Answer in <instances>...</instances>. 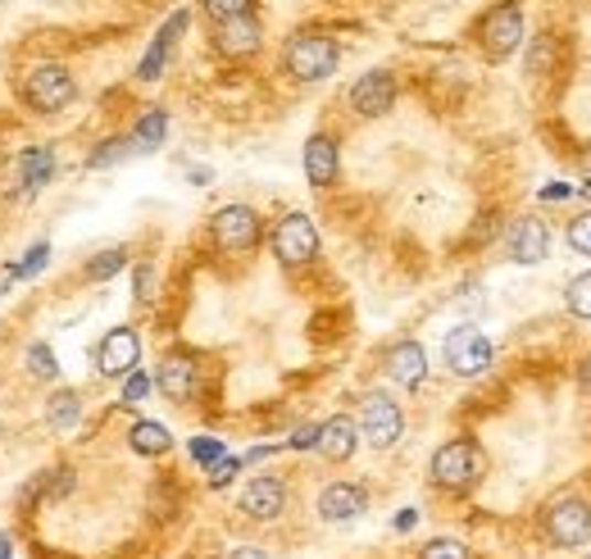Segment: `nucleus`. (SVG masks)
Listing matches in <instances>:
<instances>
[{
	"mask_svg": "<svg viewBox=\"0 0 591 559\" xmlns=\"http://www.w3.org/2000/svg\"><path fill=\"white\" fill-rule=\"evenodd\" d=\"M483 473H487L483 445L469 441V437H455L447 445H437L432 464H428V477L437 482L441 492H451V496H469L477 482H483Z\"/></svg>",
	"mask_w": 591,
	"mask_h": 559,
	"instance_id": "1",
	"label": "nucleus"
},
{
	"mask_svg": "<svg viewBox=\"0 0 591 559\" xmlns=\"http://www.w3.org/2000/svg\"><path fill=\"white\" fill-rule=\"evenodd\" d=\"M337 64H342V46L327 32H296L282 46V68L296 83H323L337 73Z\"/></svg>",
	"mask_w": 591,
	"mask_h": 559,
	"instance_id": "2",
	"label": "nucleus"
},
{
	"mask_svg": "<svg viewBox=\"0 0 591 559\" xmlns=\"http://www.w3.org/2000/svg\"><path fill=\"white\" fill-rule=\"evenodd\" d=\"M473 42L477 51H483L492 64L509 60L514 51L524 46V10H519V0H501V6H492L483 19L473 23Z\"/></svg>",
	"mask_w": 591,
	"mask_h": 559,
	"instance_id": "3",
	"label": "nucleus"
},
{
	"mask_svg": "<svg viewBox=\"0 0 591 559\" xmlns=\"http://www.w3.org/2000/svg\"><path fill=\"white\" fill-rule=\"evenodd\" d=\"M23 100L32 115H60L78 100V78L68 73V64H36L23 78Z\"/></svg>",
	"mask_w": 591,
	"mask_h": 559,
	"instance_id": "4",
	"label": "nucleus"
},
{
	"mask_svg": "<svg viewBox=\"0 0 591 559\" xmlns=\"http://www.w3.org/2000/svg\"><path fill=\"white\" fill-rule=\"evenodd\" d=\"M541 533L550 546H560V550H578L591 541V505L582 496H560V501H550L546 518H541Z\"/></svg>",
	"mask_w": 591,
	"mask_h": 559,
	"instance_id": "5",
	"label": "nucleus"
},
{
	"mask_svg": "<svg viewBox=\"0 0 591 559\" xmlns=\"http://www.w3.org/2000/svg\"><path fill=\"white\" fill-rule=\"evenodd\" d=\"M441 359H447V368L455 373V378H477V373L492 368V342L483 327L473 323H460L447 332V342H441Z\"/></svg>",
	"mask_w": 591,
	"mask_h": 559,
	"instance_id": "6",
	"label": "nucleus"
},
{
	"mask_svg": "<svg viewBox=\"0 0 591 559\" xmlns=\"http://www.w3.org/2000/svg\"><path fill=\"white\" fill-rule=\"evenodd\" d=\"M209 237H214V246L224 255H246V250L260 246L265 223H260V214H255L250 205H224L209 218Z\"/></svg>",
	"mask_w": 591,
	"mask_h": 559,
	"instance_id": "7",
	"label": "nucleus"
},
{
	"mask_svg": "<svg viewBox=\"0 0 591 559\" xmlns=\"http://www.w3.org/2000/svg\"><path fill=\"white\" fill-rule=\"evenodd\" d=\"M269 246H273V255H278L282 269L310 265V259L319 255V228H314V218H310V214H287V218H278Z\"/></svg>",
	"mask_w": 591,
	"mask_h": 559,
	"instance_id": "8",
	"label": "nucleus"
},
{
	"mask_svg": "<svg viewBox=\"0 0 591 559\" xmlns=\"http://www.w3.org/2000/svg\"><path fill=\"white\" fill-rule=\"evenodd\" d=\"M359 432L368 445H378V451H391V445L400 441L405 432V415H400V405L387 396V391H368L359 400Z\"/></svg>",
	"mask_w": 591,
	"mask_h": 559,
	"instance_id": "9",
	"label": "nucleus"
},
{
	"mask_svg": "<svg viewBox=\"0 0 591 559\" xmlns=\"http://www.w3.org/2000/svg\"><path fill=\"white\" fill-rule=\"evenodd\" d=\"M396 96H400V87H396V78L387 68H368L351 83V109L359 119H383L387 109L396 105Z\"/></svg>",
	"mask_w": 591,
	"mask_h": 559,
	"instance_id": "10",
	"label": "nucleus"
},
{
	"mask_svg": "<svg viewBox=\"0 0 591 559\" xmlns=\"http://www.w3.org/2000/svg\"><path fill=\"white\" fill-rule=\"evenodd\" d=\"M141 364V337L132 327H109L96 346V373L100 378H128Z\"/></svg>",
	"mask_w": 591,
	"mask_h": 559,
	"instance_id": "11",
	"label": "nucleus"
},
{
	"mask_svg": "<svg viewBox=\"0 0 591 559\" xmlns=\"http://www.w3.org/2000/svg\"><path fill=\"white\" fill-rule=\"evenodd\" d=\"M505 255L514 259V265H541V259L550 255V228H546V218H514L509 228H505Z\"/></svg>",
	"mask_w": 591,
	"mask_h": 559,
	"instance_id": "12",
	"label": "nucleus"
},
{
	"mask_svg": "<svg viewBox=\"0 0 591 559\" xmlns=\"http://www.w3.org/2000/svg\"><path fill=\"white\" fill-rule=\"evenodd\" d=\"M260 46H265V28L255 14H237V19L214 23V51L224 60H250Z\"/></svg>",
	"mask_w": 591,
	"mask_h": 559,
	"instance_id": "13",
	"label": "nucleus"
},
{
	"mask_svg": "<svg viewBox=\"0 0 591 559\" xmlns=\"http://www.w3.org/2000/svg\"><path fill=\"white\" fill-rule=\"evenodd\" d=\"M282 509H287V482L282 477L260 473L241 487V514L255 518V524H273V518H282Z\"/></svg>",
	"mask_w": 591,
	"mask_h": 559,
	"instance_id": "14",
	"label": "nucleus"
},
{
	"mask_svg": "<svg viewBox=\"0 0 591 559\" xmlns=\"http://www.w3.org/2000/svg\"><path fill=\"white\" fill-rule=\"evenodd\" d=\"M368 505V492L359 487V482H327V487L319 492V518L323 524H351V518H359Z\"/></svg>",
	"mask_w": 591,
	"mask_h": 559,
	"instance_id": "15",
	"label": "nucleus"
},
{
	"mask_svg": "<svg viewBox=\"0 0 591 559\" xmlns=\"http://www.w3.org/2000/svg\"><path fill=\"white\" fill-rule=\"evenodd\" d=\"M187 23H192V14H187V10H173V14H169V23L155 32L151 51H146V55H141V64H137V78H141V83H155L160 73H164V64H169V55H173V46H178V36L187 32Z\"/></svg>",
	"mask_w": 591,
	"mask_h": 559,
	"instance_id": "16",
	"label": "nucleus"
},
{
	"mask_svg": "<svg viewBox=\"0 0 591 559\" xmlns=\"http://www.w3.org/2000/svg\"><path fill=\"white\" fill-rule=\"evenodd\" d=\"M355 445H359V423L351 415H337V419H327L319 423V441H314V451L327 460V464H346L355 455Z\"/></svg>",
	"mask_w": 591,
	"mask_h": 559,
	"instance_id": "17",
	"label": "nucleus"
},
{
	"mask_svg": "<svg viewBox=\"0 0 591 559\" xmlns=\"http://www.w3.org/2000/svg\"><path fill=\"white\" fill-rule=\"evenodd\" d=\"M337 173H342V151H337V137H327V132H314L310 141H305V178H310V186H332L337 182Z\"/></svg>",
	"mask_w": 591,
	"mask_h": 559,
	"instance_id": "18",
	"label": "nucleus"
},
{
	"mask_svg": "<svg viewBox=\"0 0 591 559\" xmlns=\"http://www.w3.org/2000/svg\"><path fill=\"white\" fill-rule=\"evenodd\" d=\"M387 378L396 387H405V391L423 387V378H428V351L419 342H396L387 351Z\"/></svg>",
	"mask_w": 591,
	"mask_h": 559,
	"instance_id": "19",
	"label": "nucleus"
},
{
	"mask_svg": "<svg viewBox=\"0 0 591 559\" xmlns=\"http://www.w3.org/2000/svg\"><path fill=\"white\" fill-rule=\"evenodd\" d=\"M151 383H155L173 405H187V400L196 396V364H192L187 355H164Z\"/></svg>",
	"mask_w": 591,
	"mask_h": 559,
	"instance_id": "20",
	"label": "nucleus"
},
{
	"mask_svg": "<svg viewBox=\"0 0 591 559\" xmlns=\"http://www.w3.org/2000/svg\"><path fill=\"white\" fill-rule=\"evenodd\" d=\"M55 146H28L19 155V186L23 192H42V186L55 178Z\"/></svg>",
	"mask_w": 591,
	"mask_h": 559,
	"instance_id": "21",
	"label": "nucleus"
},
{
	"mask_svg": "<svg viewBox=\"0 0 591 559\" xmlns=\"http://www.w3.org/2000/svg\"><path fill=\"white\" fill-rule=\"evenodd\" d=\"M164 137H169V115H164L160 105H151V109H146V115L132 123L128 146H132L137 155H151V151H160V146H164Z\"/></svg>",
	"mask_w": 591,
	"mask_h": 559,
	"instance_id": "22",
	"label": "nucleus"
},
{
	"mask_svg": "<svg viewBox=\"0 0 591 559\" xmlns=\"http://www.w3.org/2000/svg\"><path fill=\"white\" fill-rule=\"evenodd\" d=\"M128 445H132L137 455L155 460V455H169V451H173V432H169L164 423H155V419H137V423L128 428Z\"/></svg>",
	"mask_w": 591,
	"mask_h": 559,
	"instance_id": "23",
	"label": "nucleus"
},
{
	"mask_svg": "<svg viewBox=\"0 0 591 559\" xmlns=\"http://www.w3.org/2000/svg\"><path fill=\"white\" fill-rule=\"evenodd\" d=\"M78 415H83V400H78V391H55L51 400H46V423L55 428V432H68L73 423H78Z\"/></svg>",
	"mask_w": 591,
	"mask_h": 559,
	"instance_id": "24",
	"label": "nucleus"
},
{
	"mask_svg": "<svg viewBox=\"0 0 591 559\" xmlns=\"http://www.w3.org/2000/svg\"><path fill=\"white\" fill-rule=\"evenodd\" d=\"M23 359H28V373H32L36 383H55V378H60V359H55V346H46V342H32Z\"/></svg>",
	"mask_w": 591,
	"mask_h": 559,
	"instance_id": "25",
	"label": "nucleus"
},
{
	"mask_svg": "<svg viewBox=\"0 0 591 559\" xmlns=\"http://www.w3.org/2000/svg\"><path fill=\"white\" fill-rule=\"evenodd\" d=\"M46 259H51V241H36V246H28L19 265H10L14 282H28V278H36V273L46 269Z\"/></svg>",
	"mask_w": 591,
	"mask_h": 559,
	"instance_id": "26",
	"label": "nucleus"
},
{
	"mask_svg": "<svg viewBox=\"0 0 591 559\" xmlns=\"http://www.w3.org/2000/svg\"><path fill=\"white\" fill-rule=\"evenodd\" d=\"M123 265H128V250H123V246H109V250H100L92 265H87V278H92V282H105V278H115Z\"/></svg>",
	"mask_w": 591,
	"mask_h": 559,
	"instance_id": "27",
	"label": "nucleus"
},
{
	"mask_svg": "<svg viewBox=\"0 0 591 559\" xmlns=\"http://www.w3.org/2000/svg\"><path fill=\"white\" fill-rule=\"evenodd\" d=\"M128 151H132V146H128V137H109V141H100L96 151L87 155V169H109V164H119Z\"/></svg>",
	"mask_w": 591,
	"mask_h": 559,
	"instance_id": "28",
	"label": "nucleus"
},
{
	"mask_svg": "<svg viewBox=\"0 0 591 559\" xmlns=\"http://www.w3.org/2000/svg\"><path fill=\"white\" fill-rule=\"evenodd\" d=\"M565 305H569V314L591 319V273H582V278H573V282H569V291H565Z\"/></svg>",
	"mask_w": 591,
	"mask_h": 559,
	"instance_id": "29",
	"label": "nucleus"
},
{
	"mask_svg": "<svg viewBox=\"0 0 591 559\" xmlns=\"http://www.w3.org/2000/svg\"><path fill=\"white\" fill-rule=\"evenodd\" d=\"M419 559H473L469 555V546L464 541H455V537H437V541H428L423 546V555Z\"/></svg>",
	"mask_w": 591,
	"mask_h": 559,
	"instance_id": "30",
	"label": "nucleus"
},
{
	"mask_svg": "<svg viewBox=\"0 0 591 559\" xmlns=\"http://www.w3.org/2000/svg\"><path fill=\"white\" fill-rule=\"evenodd\" d=\"M550 64H556V36H537L528 51V73H550Z\"/></svg>",
	"mask_w": 591,
	"mask_h": 559,
	"instance_id": "31",
	"label": "nucleus"
},
{
	"mask_svg": "<svg viewBox=\"0 0 591 559\" xmlns=\"http://www.w3.org/2000/svg\"><path fill=\"white\" fill-rule=\"evenodd\" d=\"M569 246L591 259V209H582L578 218H569Z\"/></svg>",
	"mask_w": 591,
	"mask_h": 559,
	"instance_id": "32",
	"label": "nucleus"
},
{
	"mask_svg": "<svg viewBox=\"0 0 591 559\" xmlns=\"http://www.w3.org/2000/svg\"><path fill=\"white\" fill-rule=\"evenodd\" d=\"M201 10H205L214 23H224V19L250 14V0H201Z\"/></svg>",
	"mask_w": 591,
	"mask_h": 559,
	"instance_id": "33",
	"label": "nucleus"
},
{
	"mask_svg": "<svg viewBox=\"0 0 591 559\" xmlns=\"http://www.w3.org/2000/svg\"><path fill=\"white\" fill-rule=\"evenodd\" d=\"M151 387H155V383H151V378H146V373H141V368H132V373H128V378H123V405H141L146 396H151Z\"/></svg>",
	"mask_w": 591,
	"mask_h": 559,
	"instance_id": "34",
	"label": "nucleus"
},
{
	"mask_svg": "<svg viewBox=\"0 0 591 559\" xmlns=\"http://www.w3.org/2000/svg\"><path fill=\"white\" fill-rule=\"evenodd\" d=\"M192 460H196V464L224 460V441H218V437H196V441H192Z\"/></svg>",
	"mask_w": 591,
	"mask_h": 559,
	"instance_id": "35",
	"label": "nucleus"
},
{
	"mask_svg": "<svg viewBox=\"0 0 591 559\" xmlns=\"http://www.w3.org/2000/svg\"><path fill=\"white\" fill-rule=\"evenodd\" d=\"M241 473V460H233V455H224V460H214L209 464V487H228V482Z\"/></svg>",
	"mask_w": 591,
	"mask_h": 559,
	"instance_id": "36",
	"label": "nucleus"
},
{
	"mask_svg": "<svg viewBox=\"0 0 591 559\" xmlns=\"http://www.w3.org/2000/svg\"><path fill=\"white\" fill-rule=\"evenodd\" d=\"M132 287H137V301L146 305V301H151V295H155V269H151V265H137Z\"/></svg>",
	"mask_w": 591,
	"mask_h": 559,
	"instance_id": "37",
	"label": "nucleus"
},
{
	"mask_svg": "<svg viewBox=\"0 0 591 559\" xmlns=\"http://www.w3.org/2000/svg\"><path fill=\"white\" fill-rule=\"evenodd\" d=\"M314 441H319V423H310V428H301V432H296L287 445H291V451H314Z\"/></svg>",
	"mask_w": 591,
	"mask_h": 559,
	"instance_id": "38",
	"label": "nucleus"
},
{
	"mask_svg": "<svg viewBox=\"0 0 591 559\" xmlns=\"http://www.w3.org/2000/svg\"><path fill=\"white\" fill-rule=\"evenodd\" d=\"M228 559H269V555H265L260 546H237V550H233Z\"/></svg>",
	"mask_w": 591,
	"mask_h": 559,
	"instance_id": "39",
	"label": "nucleus"
},
{
	"mask_svg": "<svg viewBox=\"0 0 591 559\" xmlns=\"http://www.w3.org/2000/svg\"><path fill=\"white\" fill-rule=\"evenodd\" d=\"M415 524H419V514H415V509H405V514L396 518V533H410Z\"/></svg>",
	"mask_w": 591,
	"mask_h": 559,
	"instance_id": "40",
	"label": "nucleus"
},
{
	"mask_svg": "<svg viewBox=\"0 0 591 559\" xmlns=\"http://www.w3.org/2000/svg\"><path fill=\"white\" fill-rule=\"evenodd\" d=\"M578 387L591 396V359H582V368H578Z\"/></svg>",
	"mask_w": 591,
	"mask_h": 559,
	"instance_id": "41",
	"label": "nucleus"
},
{
	"mask_svg": "<svg viewBox=\"0 0 591 559\" xmlns=\"http://www.w3.org/2000/svg\"><path fill=\"white\" fill-rule=\"evenodd\" d=\"M10 287H14V273L6 269V273H0V301H6V291H10Z\"/></svg>",
	"mask_w": 591,
	"mask_h": 559,
	"instance_id": "42",
	"label": "nucleus"
},
{
	"mask_svg": "<svg viewBox=\"0 0 591 559\" xmlns=\"http://www.w3.org/2000/svg\"><path fill=\"white\" fill-rule=\"evenodd\" d=\"M10 555H14V541H10L6 533H0V559H10Z\"/></svg>",
	"mask_w": 591,
	"mask_h": 559,
	"instance_id": "43",
	"label": "nucleus"
},
{
	"mask_svg": "<svg viewBox=\"0 0 591 559\" xmlns=\"http://www.w3.org/2000/svg\"><path fill=\"white\" fill-rule=\"evenodd\" d=\"M582 164H587V169H591V155H587V160H582Z\"/></svg>",
	"mask_w": 591,
	"mask_h": 559,
	"instance_id": "44",
	"label": "nucleus"
},
{
	"mask_svg": "<svg viewBox=\"0 0 591 559\" xmlns=\"http://www.w3.org/2000/svg\"><path fill=\"white\" fill-rule=\"evenodd\" d=\"M587 559H591V555H587Z\"/></svg>",
	"mask_w": 591,
	"mask_h": 559,
	"instance_id": "45",
	"label": "nucleus"
}]
</instances>
